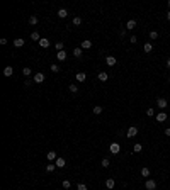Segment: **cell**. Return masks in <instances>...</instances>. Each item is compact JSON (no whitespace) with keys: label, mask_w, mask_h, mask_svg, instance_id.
Instances as JSON below:
<instances>
[{"label":"cell","mask_w":170,"mask_h":190,"mask_svg":"<svg viewBox=\"0 0 170 190\" xmlns=\"http://www.w3.org/2000/svg\"><path fill=\"white\" fill-rule=\"evenodd\" d=\"M68 90H70L71 94H77V92H78V87H77V85H75V83H71L70 87H68Z\"/></svg>","instance_id":"484cf974"},{"label":"cell","mask_w":170,"mask_h":190,"mask_svg":"<svg viewBox=\"0 0 170 190\" xmlns=\"http://www.w3.org/2000/svg\"><path fill=\"white\" fill-rule=\"evenodd\" d=\"M151 49H153V44H151V42H145L143 51H145V53H151Z\"/></svg>","instance_id":"ac0fdd59"},{"label":"cell","mask_w":170,"mask_h":190,"mask_svg":"<svg viewBox=\"0 0 170 190\" xmlns=\"http://www.w3.org/2000/svg\"><path fill=\"white\" fill-rule=\"evenodd\" d=\"M129 41H131V42H133V44H135V42H136V41H138V39H136V36H131V39H129Z\"/></svg>","instance_id":"74e56055"},{"label":"cell","mask_w":170,"mask_h":190,"mask_svg":"<svg viewBox=\"0 0 170 190\" xmlns=\"http://www.w3.org/2000/svg\"><path fill=\"white\" fill-rule=\"evenodd\" d=\"M32 82H36V83H43V82H44V73H41V71L34 73V77H32Z\"/></svg>","instance_id":"6da1fadb"},{"label":"cell","mask_w":170,"mask_h":190,"mask_svg":"<svg viewBox=\"0 0 170 190\" xmlns=\"http://www.w3.org/2000/svg\"><path fill=\"white\" fill-rule=\"evenodd\" d=\"M145 188H146V190H155V188H157V182H155V180H146V182H145Z\"/></svg>","instance_id":"7a4b0ae2"},{"label":"cell","mask_w":170,"mask_h":190,"mask_svg":"<svg viewBox=\"0 0 170 190\" xmlns=\"http://www.w3.org/2000/svg\"><path fill=\"white\" fill-rule=\"evenodd\" d=\"M82 53H84V49H82V48H75V49H73L75 58H80V56H82Z\"/></svg>","instance_id":"603a6c76"},{"label":"cell","mask_w":170,"mask_h":190,"mask_svg":"<svg viewBox=\"0 0 170 190\" xmlns=\"http://www.w3.org/2000/svg\"><path fill=\"white\" fill-rule=\"evenodd\" d=\"M165 136H170V127H167V129H165Z\"/></svg>","instance_id":"60d3db41"},{"label":"cell","mask_w":170,"mask_h":190,"mask_svg":"<svg viewBox=\"0 0 170 190\" xmlns=\"http://www.w3.org/2000/svg\"><path fill=\"white\" fill-rule=\"evenodd\" d=\"M92 112L95 114V116H99V114L102 112V107H100V105H95V107H94V109H92Z\"/></svg>","instance_id":"4316f807"},{"label":"cell","mask_w":170,"mask_h":190,"mask_svg":"<svg viewBox=\"0 0 170 190\" xmlns=\"http://www.w3.org/2000/svg\"><path fill=\"white\" fill-rule=\"evenodd\" d=\"M75 78H77V82H85L87 80V75L84 73V71H80V73H77V77H75Z\"/></svg>","instance_id":"e0dca14e"},{"label":"cell","mask_w":170,"mask_h":190,"mask_svg":"<svg viewBox=\"0 0 170 190\" xmlns=\"http://www.w3.org/2000/svg\"><path fill=\"white\" fill-rule=\"evenodd\" d=\"M77 190H87V185H85V183H78Z\"/></svg>","instance_id":"8d00e7d4"},{"label":"cell","mask_w":170,"mask_h":190,"mask_svg":"<svg viewBox=\"0 0 170 190\" xmlns=\"http://www.w3.org/2000/svg\"><path fill=\"white\" fill-rule=\"evenodd\" d=\"M133 151H135V153H141L143 151V146L140 144V143H136V144L133 146Z\"/></svg>","instance_id":"cb8c5ba5"},{"label":"cell","mask_w":170,"mask_h":190,"mask_svg":"<svg viewBox=\"0 0 170 190\" xmlns=\"http://www.w3.org/2000/svg\"><path fill=\"white\" fill-rule=\"evenodd\" d=\"M155 119H157V122H163V121H167V114L165 112H158L157 116H155Z\"/></svg>","instance_id":"8992f818"},{"label":"cell","mask_w":170,"mask_h":190,"mask_svg":"<svg viewBox=\"0 0 170 190\" xmlns=\"http://www.w3.org/2000/svg\"><path fill=\"white\" fill-rule=\"evenodd\" d=\"M55 165H56V168H65L66 161H65V158H60V156H58L56 161H55Z\"/></svg>","instance_id":"52a82bcc"},{"label":"cell","mask_w":170,"mask_h":190,"mask_svg":"<svg viewBox=\"0 0 170 190\" xmlns=\"http://www.w3.org/2000/svg\"><path fill=\"white\" fill-rule=\"evenodd\" d=\"M167 20H170V12H167Z\"/></svg>","instance_id":"7bdbcfd3"},{"label":"cell","mask_w":170,"mask_h":190,"mask_svg":"<svg viewBox=\"0 0 170 190\" xmlns=\"http://www.w3.org/2000/svg\"><path fill=\"white\" fill-rule=\"evenodd\" d=\"M168 7H170V0H168Z\"/></svg>","instance_id":"ee69618b"},{"label":"cell","mask_w":170,"mask_h":190,"mask_svg":"<svg viewBox=\"0 0 170 190\" xmlns=\"http://www.w3.org/2000/svg\"><path fill=\"white\" fill-rule=\"evenodd\" d=\"M167 104H168V102H167V99H162V97L157 100V105L160 107V109H165V107H167Z\"/></svg>","instance_id":"30bf717a"},{"label":"cell","mask_w":170,"mask_h":190,"mask_svg":"<svg viewBox=\"0 0 170 190\" xmlns=\"http://www.w3.org/2000/svg\"><path fill=\"white\" fill-rule=\"evenodd\" d=\"M29 24H31V26H36V24H38V17L31 15V17H29Z\"/></svg>","instance_id":"d4e9b609"},{"label":"cell","mask_w":170,"mask_h":190,"mask_svg":"<svg viewBox=\"0 0 170 190\" xmlns=\"http://www.w3.org/2000/svg\"><path fill=\"white\" fill-rule=\"evenodd\" d=\"M49 44H51V42H49V39H46V37H43L41 41H39V46H41V48H49Z\"/></svg>","instance_id":"2e32d148"},{"label":"cell","mask_w":170,"mask_h":190,"mask_svg":"<svg viewBox=\"0 0 170 190\" xmlns=\"http://www.w3.org/2000/svg\"><path fill=\"white\" fill-rule=\"evenodd\" d=\"M150 39H151V41L158 39V32H157V31H151V32H150Z\"/></svg>","instance_id":"f1b7e54d"},{"label":"cell","mask_w":170,"mask_h":190,"mask_svg":"<svg viewBox=\"0 0 170 190\" xmlns=\"http://www.w3.org/2000/svg\"><path fill=\"white\" fill-rule=\"evenodd\" d=\"M31 39H32V41H38V42H39L43 37L39 36V32H36V31H34V32H31Z\"/></svg>","instance_id":"ffe728a7"},{"label":"cell","mask_w":170,"mask_h":190,"mask_svg":"<svg viewBox=\"0 0 170 190\" xmlns=\"http://www.w3.org/2000/svg\"><path fill=\"white\" fill-rule=\"evenodd\" d=\"M14 75V68L12 66H5L3 68V77H12Z\"/></svg>","instance_id":"ba28073f"},{"label":"cell","mask_w":170,"mask_h":190,"mask_svg":"<svg viewBox=\"0 0 170 190\" xmlns=\"http://www.w3.org/2000/svg\"><path fill=\"white\" fill-rule=\"evenodd\" d=\"M73 24H75V26H80V24H82V19H80V17H73Z\"/></svg>","instance_id":"836d02e7"},{"label":"cell","mask_w":170,"mask_h":190,"mask_svg":"<svg viewBox=\"0 0 170 190\" xmlns=\"http://www.w3.org/2000/svg\"><path fill=\"white\" fill-rule=\"evenodd\" d=\"M114 185H116V182L112 180V178H107V180H106V187L109 188V190H111V188H114Z\"/></svg>","instance_id":"44dd1931"},{"label":"cell","mask_w":170,"mask_h":190,"mask_svg":"<svg viewBox=\"0 0 170 190\" xmlns=\"http://www.w3.org/2000/svg\"><path fill=\"white\" fill-rule=\"evenodd\" d=\"M80 48H82V49H90V48H92V41H89V39H85V41H82Z\"/></svg>","instance_id":"8fae6325"},{"label":"cell","mask_w":170,"mask_h":190,"mask_svg":"<svg viewBox=\"0 0 170 190\" xmlns=\"http://www.w3.org/2000/svg\"><path fill=\"white\" fill-rule=\"evenodd\" d=\"M58 17H60V19H66L68 17V10L66 9H60L58 10Z\"/></svg>","instance_id":"5bb4252c"},{"label":"cell","mask_w":170,"mask_h":190,"mask_svg":"<svg viewBox=\"0 0 170 190\" xmlns=\"http://www.w3.org/2000/svg\"><path fill=\"white\" fill-rule=\"evenodd\" d=\"M135 27H136V20H135V19L128 20V24H126V29H135Z\"/></svg>","instance_id":"7402d4cb"},{"label":"cell","mask_w":170,"mask_h":190,"mask_svg":"<svg viewBox=\"0 0 170 190\" xmlns=\"http://www.w3.org/2000/svg\"><path fill=\"white\" fill-rule=\"evenodd\" d=\"M31 83H32V80H26V82H24V85H26V87H29Z\"/></svg>","instance_id":"ab89813d"},{"label":"cell","mask_w":170,"mask_h":190,"mask_svg":"<svg viewBox=\"0 0 170 190\" xmlns=\"http://www.w3.org/2000/svg\"><path fill=\"white\" fill-rule=\"evenodd\" d=\"M55 170H56V165L55 163H48V165H46V171H48V173H53Z\"/></svg>","instance_id":"d6986e66"},{"label":"cell","mask_w":170,"mask_h":190,"mask_svg":"<svg viewBox=\"0 0 170 190\" xmlns=\"http://www.w3.org/2000/svg\"><path fill=\"white\" fill-rule=\"evenodd\" d=\"M22 73H24V77H31L32 70H31V68H22Z\"/></svg>","instance_id":"83f0119b"},{"label":"cell","mask_w":170,"mask_h":190,"mask_svg":"<svg viewBox=\"0 0 170 190\" xmlns=\"http://www.w3.org/2000/svg\"><path fill=\"white\" fill-rule=\"evenodd\" d=\"M56 59L58 61H65V59H66V51H58L56 53Z\"/></svg>","instance_id":"9c48e42d"},{"label":"cell","mask_w":170,"mask_h":190,"mask_svg":"<svg viewBox=\"0 0 170 190\" xmlns=\"http://www.w3.org/2000/svg\"><path fill=\"white\" fill-rule=\"evenodd\" d=\"M146 116L153 117V116H155V110H153V109H146Z\"/></svg>","instance_id":"d590c367"},{"label":"cell","mask_w":170,"mask_h":190,"mask_svg":"<svg viewBox=\"0 0 170 190\" xmlns=\"http://www.w3.org/2000/svg\"><path fill=\"white\" fill-rule=\"evenodd\" d=\"M106 63L109 64V66H114V64L117 63V59H116L114 56H106Z\"/></svg>","instance_id":"7c38bea8"},{"label":"cell","mask_w":170,"mask_h":190,"mask_svg":"<svg viewBox=\"0 0 170 190\" xmlns=\"http://www.w3.org/2000/svg\"><path fill=\"white\" fill-rule=\"evenodd\" d=\"M109 151H111V153H112V155H117V153H119V151H121V146H119V144H117V143H112V144H111V146H109Z\"/></svg>","instance_id":"3957f363"},{"label":"cell","mask_w":170,"mask_h":190,"mask_svg":"<svg viewBox=\"0 0 170 190\" xmlns=\"http://www.w3.org/2000/svg\"><path fill=\"white\" fill-rule=\"evenodd\" d=\"M138 134V127H135V126H131L128 129V132H126V136H128V138H135V136Z\"/></svg>","instance_id":"277c9868"},{"label":"cell","mask_w":170,"mask_h":190,"mask_svg":"<svg viewBox=\"0 0 170 190\" xmlns=\"http://www.w3.org/2000/svg\"><path fill=\"white\" fill-rule=\"evenodd\" d=\"M97 78H99L100 82H107V80H109V75H107L106 71H100V73L97 75Z\"/></svg>","instance_id":"4fadbf2b"},{"label":"cell","mask_w":170,"mask_h":190,"mask_svg":"<svg viewBox=\"0 0 170 190\" xmlns=\"http://www.w3.org/2000/svg\"><path fill=\"white\" fill-rule=\"evenodd\" d=\"M100 165H102V166H104V168H107V166H109V165H111V161H109V160H107V158H104L102 161H100Z\"/></svg>","instance_id":"1f68e13d"},{"label":"cell","mask_w":170,"mask_h":190,"mask_svg":"<svg viewBox=\"0 0 170 190\" xmlns=\"http://www.w3.org/2000/svg\"><path fill=\"white\" fill-rule=\"evenodd\" d=\"M7 42H9V41H7L5 37H2V39H0V44H7Z\"/></svg>","instance_id":"f35d334b"},{"label":"cell","mask_w":170,"mask_h":190,"mask_svg":"<svg viewBox=\"0 0 170 190\" xmlns=\"http://www.w3.org/2000/svg\"><path fill=\"white\" fill-rule=\"evenodd\" d=\"M61 185H63V188H70L71 187V182L70 180H63V183H61Z\"/></svg>","instance_id":"d6a6232c"},{"label":"cell","mask_w":170,"mask_h":190,"mask_svg":"<svg viewBox=\"0 0 170 190\" xmlns=\"http://www.w3.org/2000/svg\"><path fill=\"white\" fill-rule=\"evenodd\" d=\"M141 175H143V177H150V170H148L146 166L141 168Z\"/></svg>","instance_id":"4dcf8cb0"},{"label":"cell","mask_w":170,"mask_h":190,"mask_svg":"<svg viewBox=\"0 0 170 190\" xmlns=\"http://www.w3.org/2000/svg\"><path fill=\"white\" fill-rule=\"evenodd\" d=\"M63 46H65V44H63V42H61V41H58V42H56V44H55V48L58 49V51H63Z\"/></svg>","instance_id":"f546056e"},{"label":"cell","mask_w":170,"mask_h":190,"mask_svg":"<svg viewBox=\"0 0 170 190\" xmlns=\"http://www.w3.org/2000/svg\"><path fill=\"white\" fill-rule=\"evenodd\" d=\"M167 68H170V58L167 59Z\"/></svg>","instance_id":"b9f144b4"},{"label":"cell","mask_w":170,"mask_h":190,"mask_svg":"<svg viewBox=\"0 0 170 190\" xmlns=\"http://www.w3.org/2000/svg\"><path fill=\"white\" fill-rule=\"evenodd\" d=\"M14 46H16V48H22V46H24V39L22 37L14 39Z\"/></svg>","instance_id":"9a60e30c"},{"label":"cell","mask_w":170,"mask_h":190,"mask_svg":"<svg viewBox=\"0 0 170 190\" xmlns=\"http://www.w3.org/2000/svg\"><path fill=\"white\" fill-rule=\"evenodd\" d=\"M51 71L53 73H58V71H60V66H58V64H51Z\"/></svg>","instance_id":"e575fe53"},{"label":"cell","mask_w":170,"mask_h":190,"mask_svg":"<svg viewBox=\"0 0 170 190\" xmlns=\"http://www.w3.org/2000/svg\"><path fill=\"white\" fill-rule=\"evenodd\" d=\"M46 158L49 160V163H55V161H56V158H58V156H56V151H53V149H51V151H48Z\"/></svg>","instance_id":"5b68a950"}]
</instances>
